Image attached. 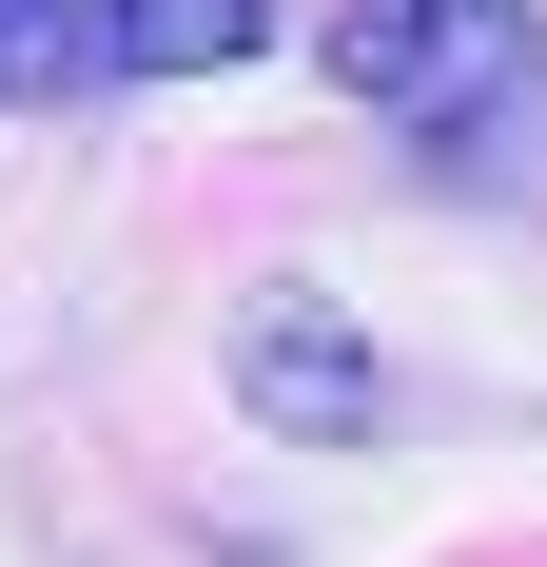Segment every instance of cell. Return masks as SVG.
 Masks as SVG:
<instances>
[{
	"mask_svg": "<svg viewBox=\"0 0 547 567\" xmlns=\"http://www.w3.org/2000/svg\"><path fill=\"white\" fill-rule=\"evenodd\" d=\"M332 79L391 99V117H431V137H469V99H547V40L508 0H352L332 20Z\"/></svg>",
	"mask_w": 547,
	"mask_h": 567,
	"instance_id": "obj_1",
	"label": "cell"
},
{
	"mask_svg": "<svg viewBox=\"0 0 547 567\" xmlns=\"http://www.w3.org/2000/svg\"><path fill=\"white\" fill-rule=\"evenodd\" d=\"M235 411H255V431L352 451V431L391 411V372H372V333H352L332 293H255V313H235Z\"/></svg>",
	"mask_w": 547,
	"mask_h": 567,
	"instance_id": "obj_2",
	"label": "cell"
},
{
	"mask_svg": "<svg viewBox=\"0 0 547 567\" xmlns=\"http://www.w3.org/2000/svg\"><path fill=\"white\" fill-rule=\"evenodd\" d=\"M79 40L137 59V79H216V59L274 40V0H79Z\"/></svg>",
	"mask_w": 547,
	"mask_h": 567,
	"instance_id": "obj_3",
	"label": "cell"
},
{
	"mask_svg": "<svg viewBox=\"0 0 547 567\" xmlns=\"http://www.w3.org/2000/svg\"><path fill=\"white\" fill-rule=\"evenodd\" d=\"M0 79H20V40H0Z\"/></svg>",
	"mask_w": 547,
	"mask_h": 567,
	"instance_id": "obj_4",
	"label": "cell"
}]
</instances>
